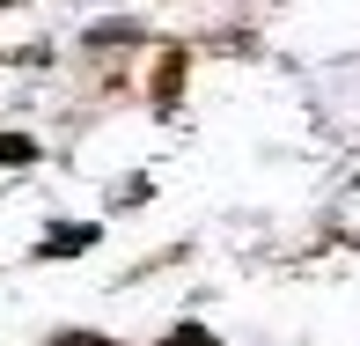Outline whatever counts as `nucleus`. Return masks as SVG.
I'll use <instances>...</instances> for the list:
<instances>
[{"mask_svg": "<svg viewBox=\"0 0 360 346\" xmlns=\"http://www.w3.org/2000/svg\"><path fill=\"white\" fill-rule=\"evenodd\" d=\"M184 74H191V52H184V44H162V52H155V89H147L155 118H176V96H184Z\"/></svg>", "mask_w": 360, "mask_h": 346, "instance_id": "1", "label": "nucleus"}, {"mask_svg": "<svg viewBox=\"0 0 360 346\" xmlns=\"http://www.w3.org/2000/svg\"><path fill=\"white\" fill-rule=\"evenodd\" d=\"M81 251H96V221H67L52 236H37V258H81Z\"/></svg>", "mask_w": 360, "mask_h": 346, "instance_id": "2", "label": "nucleus"}, {"mask_svg": "<svg viewBox=\"0 0 360 346\" xmlns=\"http://www.w3.org/2000/svg\"><path fill=\"white\" fill-rule=\"evenodd\" d=\"M0 162H8V170H30V162H37V140L30 133H0Z\"/></svg>", "mask_w": 360, "mask_h": 346, "instance_id": "3", "label": "nucleus"}, {"mask_svg": "<svg viewBox=\"0 0 360 346\" xmlns=\"http://www.w3.org/2000/svg\"><path fill=\"white\" fill-rule=\"evenodd\" d=\"M30 52H37V44H30ZM0 59H22V52H0Z\"/></svg>", "mask_w": 360, "mask_h": 346, "instance_id": "4", "label": "nucleus"}]
</instances>
